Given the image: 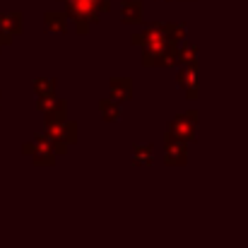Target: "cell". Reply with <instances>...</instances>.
I'll list each match as a JSON object with an SVG mask.
<instances>
[{"mask_svg": "<svg viewBox=\"0 0 248 248\" xmlns=\"http://www.w3.org/2000/svg\"><path fill=\"white\" fill-rule=\"evenodd\" d=\"M121 19L125 24H140L145 19V5H142V0H123V5H121Z\"/></svg>", "mask_w": 248, "mask_h": 248, "instance_id": "obj_8", "label": "cell"}, {"mask_svg": "<svg viewBox=\"0 0 248 248\" xmlns=\"http://www.w3.org/2000/svg\"><path fill=\"white\" fill-rule=\"evenodd\" d=\"M68 24H70L68 12L48 10V12L44 15V27H46V31H51V34H65V31H68Z\"/></svg>", "mask_w": 248, "mask_h": 248, "instance_id": "obj_9", "label": "cell"}, {"mask_svg": "<svg viewBox=\"0 0 248 248\" xmlns=\"http://www.w3.org/2000/svg\"><path fill=\"white\" fill-rule=\"evenodd\" d=\"M65 108H68V104H65L63 99H56V96H53V99H39V111L44 113L46 123L68 118V116H65Z\"/></svg>", "mask_w": 248, "mask_h": 248, "instance_id": "obj_6", "label": "cell"}, {"mask_svg": "<svg viewBox=\"0 0 248 248\" xmlns=\"http://www.w3.org/2000/svg\"><path fill=\"white\" fill-rule=\"evenodd\" d=\"M46 135L48 140L53 142V150L56 155H65L68 147L73 142H78V123L75 121H53V123H46Z\"/></svg>", "mask_w": 248, "mask_h": 248, "instance_id": "obj_2", "label": "cell"}, {"mask_svg": "<svg viewBox=\"0 0 248 248\" xmlns=\"http://www.w3.org/2000/svg\"><path fill=\"white\" fill-rule=\"evenodd\" d=\"M142 63L145 65H173L176 63V44L166 41L157 48H145Z\"/></svg>", "mask_w": 248, "mask_h": 248, "instance_id": "obj_5", "label": "cell"}, {"mask_svg": "<svg viewBox=\"0 0 248 248\" xmlns=\"http://www.w3.org/2000/svg\"><path fill=\"white\" fill-rule=\"evenodd\" d=\"M195 121H198V113L195 111H188L183 116H176L169 125V135L171 140H178V142H193L195 140Z\"/></svg>", "mask_w": 248, "mask_h": 248, "instance_id": "obj_3", "label": "cell"}, {"mask_svg": "<svg viewBox=\"0 0 248 248\" xmlns=\"http://www.w3.org/2000/svg\"><path fill=\"white\" fill-rule=\"evenodd\" d=\"M99 108H101V118L104 121H118L121 118V104L113 101V99H101L99 101Z\"/></svg>", "mask_w": 248, "mask_h": 248, "instance_id": "obj_14", "label": "cell"}, {"mask_svg": "<svg viewBox=\"0 0 248 248\" xmlns=\"http://www.w3.org/2000/svg\"><path fill=\"white\" fill-rule=\"evenodd\" d=\"M0 31L5 34H19L22 31V15L19 12H7V15H0Z\"/></svg>", "mask_w": 248, "mask_h": 248, "instance_id": "obj_12", "label": "cell"}, {"mask_svg": "<svg viewBox=\"0 0 248 248\" xmlns=\"http://www.w3.org/2000/svg\"><path fill=\"white\" fill-rule=\"evenodd\" d=\"M0 41H5V39H0Z\"/></svg>", "mask_w": 248, "mask_h": 248, "instance_id": "obj_18", "label": "cell"}, {"mask_svg": "<svg viewBox=\"0 0 248 248\" xmlns=\"http://www.w3.org/2000/svg\"><path fill=\"white\" fill-rule=\"evenodd\" d=\"M63 2H68V17L75 22L78 34H87L89 24L99 22V17L111 10V0H63Z\"/></svg>", "mask_w": 248, "mask_h": 248, "instance_id": "obj_1", "label": "cell"}, {"mask_svg": "<svg viewBox=\"0 0 248 248\" xmlns=\"http://www.w3.org/2000/svg\"><path fill=\"white\" fill-rule=\"evenodd\" d=\"M164 162L171 166L186 164L188 162V150H186V142H178V140H171L164 138Z\"/></svg>", "mask_w": 248, "mask_h": 248, "instance_id": "obj_7", "label": "cell"}, {"mask_svg": "<svg viewBox=\"0 0 248 248\" xmlns=\"http://www.w3.org/2000/svg\"><path fill=\"white\" fill-rule=\"evenodd\" d=\"M164 27V34L169 41H173V44H178V41H183L186 39V24H176V22H166V24H162Z\"/></svg>", "mask_w": 248, "mask_h": 248, "instance_id": "obj_16", "label": "cell"}, {"mask_svg": "<svg viewBox=\"0 0 248 248\" xmlns=\"http://www.w3.org/2000/svg\"><path fill=\"white\" fill-rule=\"evenodd\" d=\"M152 145H135L133 147V164H152Z\"/></svg>", "mask_w": 248, "mask_h": 248, "instance_id": "obj_17", "label": "cell"}, {"mask_svg": "<svg viewBox=\"0 0 248 248\" xmlns=\"http://www.w3.org/2000/svg\"><path fill=\"white\" fill-rule=\"evenodd\" d=\"M108 87H111V99L113 101H128V99H133V82L128 78H113Z\"/></svg>", "mask_w": 248, "mask_h": 248, "instance_id": "obj_11", "label": "cell"}, {"mask_svg": "<svg viewBox=\"0 0 248 248\" xmlns=\"http://www.w3.org/2000/svg\"><path fill=\"white\" fill-rule=\"evenodd\" d=\"M24 152L34 157L36 164H53L56 162V150H53V142L48 140V135H36L31 140V145H24Z\"/></svg>", "mask_w": 248, "mask_h": 248, "instance_id": "obj_4", "label": "cell"}, {"mask_svg": "<svg viewBox=\"0 0 248 248\" xmlns=\"http://www.w3.org/2000/svg\"><path fill=\"white\" fill-rule=\"evenodd\" d=\"M176 82H178L181 89H186V92H188V96H190V99H195V96H198V70H195V65H183V68L178 70Z\"/></svg>", "mask_w": 248, "mask_h": 248, "instance_id": "obj_10", "label": "cell"}, {"mask_svg": "<svg viewBox=\"0 0 248 248\" xmlns=\"http://www.w3.org/2000/svg\"><path fill=\"white\" fill-rule=\"evenodd\" d=\"M34 89L39 99H53L56 96V78H39L34 82Z\"/></svg>", "mask_w": 248, "mask_h": 248, "instance_id": "obj_15", "label": "cell"}, {"mask_svg": "<svg viewBox=\"0 0 248 248\" xmlns=\"http://www.w3.org/2000/svg\"><path fill=\"white\" fill-rule=\"evenodd\" d=\"M195 61H198V46H193V44H178L176 46V63L195 65Z\"/></svg>", "mask_w": 248, "mask_h": 248, "instance_id": "obj_13", "label": "cell"}]
</instances>
